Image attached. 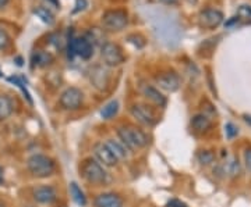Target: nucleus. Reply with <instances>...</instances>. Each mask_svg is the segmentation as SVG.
Returning a JSON list of instances; mask_svg holds the SVG:
<instances>
[{
    "label": "nucleus",
    "mask_w": 251,
    "mask_h": 207,
    "mask_svg": "<svg viewBox=\"0 0 251 207\" xmlns=\"http://www.w3.org/2000/svg\"><path fill=\"white\" fill-rule=\"evenodd\" d=\"M225 172H227L230 177H236L240 174V164L237 162V159H230L227 164L225 166Z\"/></svg>",
    "instance_id": "obj_23"
},
{
    "label": "nucleus",
    "mask_w": 251,
    "mask_h": 207,
    "mask_svg": "<svg viewBox=\"0 0 251 207\" xmlns=\"http://www.w3.org/2000/svg\"><path fill=\"white\" fill-rule=\"evenodd\" d=\"M3 182V168H1V166H0V184Z\"/></svg>",
    "instance_id": "obj_35"
},
{
    "label": "nucleus",
    "mask_w": 251,
    "mask_h": 207,
    "mask_svg": "<svg viewBox=\"0 0 251 207\" xmlns=\"http://www.w3.org/2000/svg\"><path fill=\"white\" fill-rule=\"evenodd\" d=\"M191 128L196 132H205L211 128V120L205 114H197L191 118Z\"/></svg>",
    "instance_id": "obj_17"
},
{
    "label": "nucleus",
    "mask_w": 251,
    "mask_h": 207,
    "mask_svg": "<svg viewBox=\"0 0 251 207\" xmlns=\"http://www.w3.org/2000/svg\"><path fill=\"white\" fill-rule=\"evenodd\" d=\"M70 195H72L73 200H74L78 206H87V198H85L84 192H82V189L78 186L77 182H72V184H70Z\"/></svg>",
    "instance_id": "obj_19"
},
{
    "label": "nucleus",
    "mask_w": 251,
    "mask_h": 207,
    "mask_svg": "<svg viewBox=\"0 0 251 207\" xmlns=\"http://www.w3.org/2000/svg\"><path fill=\"white\" fill-rule=\"evenodd\" d=\"M214 159H215V156L209 150H202V152L198 153V162L201 163V164H204V166L211 164V163L214 162Z\"/></svg>",
    "instance_id": "obj_24"
},
{
    "label": "nucleus",
    "mask_w": 251,
    "mask_h": 207,
    "mask_svg": "<svg viewBox=\"0 0 251 207\" xmlns=\"http://www.w3.org/2000/svg\"><path fill=\"white\" fill-rule=\"evenodd\" d=\"M237 18L244 21H251V6L243 4L237 9Z\"/></svg>",
    "instance_id": "obj_25"
},
{
    "label": "nucleus",
    "mask_w": 251,
    "mask_h": 207,
    "mask_svg": "<svg viewBox=\"0 0 251 207\" xmlns=\"http://www.w3.org/2000/svg\"><path fill=\"white\" fill-rule=\"evenodd\" d=\"M161 3H163V4H166V6H173V4H176L179 0H159Z\"/></svg>",
    "instance_id": "obj_31"
},
{
    "label": "nucleus",
    "mask_w": 251,
    "mask_h": 207,
    "mask_svg": "<svg viewBox=\"0 0 251 207\" xmlns=\"http://www.w3.org/2000/svg\"><path fill=\"white\" fill-rule=\"evenodd\" d=\"M100 56L103 63L108 67H116L125 62V54L123 50L120 49V46L112 42H106L100 47Z\"/></svg>",
    "instance_id": "obj_6"
},
{
    "label": "nucleus",
    "mask_w": 251,
    "mask_h": 207,
    "mask_svg": "<svg viewBox=\"0 0 251 207\" xmlns=\"http://www.w3.org/2000/svg\"><path fill=\"white\" fill-rule=\"evenodd\" d=\"M82 102H84V93L81 92V89L75 88V86H70L63 92L60 95V99L59 103L64 110H78L82 106Z\"/></svg>",
    "instance_id": "obj_7"
},
{
    "label": "nucleus",
    "mask_w": 251,
    "mask_h": 207,
    "mask_svg": "<svg viewBox=\"0 0 251 207\" xmlns=\"http://www.w3.org/2000/svg\"><path fill=\"white\" fill-rule=\"evenodd\" d=\"M168 207H187V205L184 202L179 200V199H172L171 202L168 203Z\"/></svg>",
    "instance_id": "obj_30"
},
{
    "label": "nucleus",
    "mask_w": 251,
    "mask_h": 207,
    "mask_svg": "<svg viewBox=\"0 0 251 207\" xmlns=\"http://www.w3.org/2000/svg\"><path fill=\"white\" fill-rule=\"evenodd\" d=\"M7 3H9V0H0V9H1V7H4Z\"/></svg>",
    "instance_id": "obj_33"
},
{
    "label": "nucleus",
    "mask_w": 251,
    "mask_h": 207,
    "mask_svg": "<svg viewBox=\"0 0 251 207\" xmlns=\"http://www.w3.org/2000/svg\"><path fill=\"white\" fill-rule=\"evenodd\" d=\"M244 163H246L247 170L251 172V149H246V152H244Z\"/></svg>",
    "instance_id": "obj_29"
},
{
    "label": "nucleus",
    "mask_w": 251,
    "mask_h": 207,
    "mask_svg": "<svg viewBox=\"0 0 251 207\" xmlns=\"http://www.w3.org/2000/svg\"><path fill=\"white\" fill-rule=\"evenodd\" d=\"M10 42L11 41H10L9 34L4 29L0 28V50H6L10 46Z\"/></svg>",
    "instance_id": "obj_26"
},
{
    "label": "nucleus",
    "mask_w": 251,
    "mask_h": 207,
    "mask_svg": "<svg viewBox=\"0 0 251 207\" xmlns=\"http://www.w3.org/2000/svg\"><path fill=\"white\" fill-rule=\"evenodd\" d=\"M143 95L145 96V99L148 100V102H151V103H153L155 106L163 107L166 104V98L155 86H151V85L143 86Z\"/></svg>",
    "instance_id": "obj_14"
},
{
    "label": "nucleus",
    "mask_w": 251,
    "mask_h": 207,
    "mask_svg": "<svg viewBox=\"0 0 251 207\" xmlns=\"http://www.w3.org/2000/svg\"><path fill=\"white\" fill-rule=\"evenodd\" d=\"M243 118H244V121H246L249 125H251V114H244V116H243Z\"/></svg>",
    "instance_id": "obj_32"
},
{
    "label": "nucleus",
    "mask_w": 251,
    "mask_h": 207,
    "mask_svg": "<svg viewBox=\"0 0 251 207\" xmlns=\"http://www.w3.org/2000/svg\"><path fill=\"white\" fill-rule=\"evenodd\" d=\"M94 154L103 167H115L117 166V157L110 152L108 146L105 144H97L94 146Z\"/></svg>",
    "instance_id": "obj_11"
},
{
    "label": "nucleus",
    "mask_w": 251,
    "mask_h": 207,
    "mask_svg": "<svg viewBox=\"0 0 251 207\" xmlns=\"http://www.w3.org/2000/svg\"><path fill=\"white\" fill-rule=\"evenodd\" d=\"M16 62H17V65H23V59L21 57H17Z\"/></svg>",
    "instance_id": "obj_34"
},
{
    "label": "nucleus",
    "mask_w": 251,
    "mask_h": 207,
    "mask_svg": "<svg viewBox=\"0 0 251 207\" xmlns=\"http://www.w3.org/2000/svg\"><path fill=\"white\" fill-rule=\"evenodd\" d=\"M53 62V57L46 52H42V50H36L32 54V63L38 65V67H46L49 64Z\"/></svg>",
    "instance_id": "obj_20"
},
{
    "label": "nucleus",
    "mask_w": 251,
    "mask_h": 207,
    "mask_svg": "<svg viewBox=\"0 0 251 207\" xmlns=\"http://www.w3.org/2000/svg\"><path fill=\"white\" fill-rule=\"evenodd\" d=\"M13 114V102L9 96L0 95V121L7 120Z\"/></svg>",
    "instance_id": "obj_18"
},
{
    "label": "nucleus",
    "mask_w": 251,
    "mask_h": 207,
    "mask_svg": "<svg viewBox=\"0 0 251 207\" xmlns=\"http://www.w3.org/2000/svg\"><path fill=\"white\" fill-rule=\"evenodd\" d=\"M0 207H3V206H0Z\"/></svg>",
    "instance_id": "obj_36"
},
{
    "label": "nucleus",
    "mask_w": 251,
    "mask_h": 207,
    "mask_svg": "<svg viewBox=\"0 0 251 207\" xmlns=\"http://www.w3.org/2000/svg\"><path fill=\"white\" fill-rule=\"evenodd\" d=\"M224 22L222 11L216 9H206L198 16V25L204 29H215Z\"/></svg>",
    "instance_id": "obj_9"
},
{
    "label": "nucleus",
    "mask_w": 251,
    "mask_h": 207,
    "mask_svg": "<svg viewBox=\"0 0 251 207\" xmlns=\"http://www.w3.org/2000/svg\"><path fill=\"white\" fill-rule=\"evenodd\" d=\"M91 82L94 83L95 88L103 89L108 85V72L102 67H95L91 72Z\"/></svg>",
    "instance_id": "obj_15"
},
{
    "label": "nucleus",
    "mask_w": 251,
    "mask_h": 207,
    "mask_svg": "<svg viewBox=\"0 0 251 207\" xmlns=\"http://www.w3.org/2000/svg\"><path fill=\"white\" fill-rule=\"evenodd\" d=\"M80 174L84 180L92 185H105L110 181L103 166L97 159H92V157H88L81 163Z\"/></svg>",
    "instance_id": "obj_1"
},
{
    "label": "nucleus",
    "mask_w": 251,
    "mask_h": 207,
    "mask_svg": "<svg viewBox=\"0 0 251 207\" xmlns=\"http://www.w3.org/2000/svg\"><path fill=\"white\" fill-rule=\"evenodd\" d=\"M117 111H119V102L112 100V102H109L108 104H105L103 108L100 110V116H102L103 120H110V118L116 116Z\"/></svg>",
    "instance_id": "obj_22"
},
{
    "label": "nucleus",
    "mask_w": 251,
    "mask_h": 207,
    "mask_svg": "<svg viewBox=\"0 0 251 207\" xmlns=\"http://www.w3.org/2000/svg\"><path fill=\"white\" fill-rule=\"evenodd\" d=\"M130 111H131V116H133L140 124H143V125L152 126L155 125L156 121H158V118L155 116L153 110L150 107L148 104H143V103L133 104L131 108H130Z\"/></svg>",
    "instance_id": "obj_8"
},
{
    "label": "nucleus",
    "mask_w": 251,
    "mask_h": 207,
    "mask_svg": "<svg viewBox=\"0 0 251 207\" xmlns=\"http://www.w3.org/2000/svg\"><path fill=\"white\" fill-rule=\"evenodd\" d=\"M34 14L36 17L39 18L42 22H45L48 25H53L54 24V16L52 14V11L46 7H42V6H38L34 9Z\"/></svg>",
    "instance_id": "obj_21"
},
{
    "label": "nucleus",
    "mask_w": 251,
    "mask_h": 207,
    "mask_svg": "<svg viewBox=\"0 0 251 207\" xmlns=\"http://www.w3.org/2000/svg\"><path fill=\"white\" fill-rule=\"evenodd\" d=\"M225 134H226V138L227 139H233L234 136H237L239 134V129H237V126L232 124V123H227L226 125H225Z\"/></svg>",
    "instance_id": "obj_27"
},
{
    "label": "nucleus",
    "mask_w": 251,
    "mask_h": 207,
    "mask_svg": "<svg viewBox=\"0 0 251 207\" xmlns=\"http://www.w3.org/2000/svg\"><path fill=\"white\" fill-rule=\"evenodd\" d=\"M117 136H119L120 142L128 149V152L143 149L148 145L147 134L144 132L143 129H140V128H137L134 125L120 126L117 129Z\"/></svg>",
    "instance_id": "obj_2"
},
{
    "label": "nucleus",
    "mask_w": 251,
    "mask_h": 207,
    "mask_svg": "<svg viewBox=\"0 0 251 207\" xmlns=\"http://www.w3.org/2000/svg\"><path fill=\"white\" fill-rule=\"evenodd\" d=\"M128 22V16L125 10H109L102 16V27L106 31H122Z\"/></svg>",
    "instance_id": "obj_5"
},
{
    "label": "nucleus",
    "mask_w": 251,
    "mask_h": 207,
    "mask_svg": "<svg viewBox=\"0 0 251 207\" xmlns=\"http://www.w3.org/2000/svg\"><path fill=\"white\" fill-rule=\"evenodd\" d=\"M67 54L70 59H73L74 56H78L82 60H88L94 54V43L87 36L70 38L67 43Z\"/></svg>",
    "instance_id": "obj_4"
},
{
    "label": "nucleus",
    "mask_w": 251,
    "mask_h": 207,
    "mask_svg": "<svg viewBox=\"0 0 251 207\" xmlns=\"http://www.w3.org/2000/svg\"><path fill=\"white\" fill-rule=\"evenodd\" d=\"M105 145H106L109 149H110V152L116 156L117 160H123V159L127 157V154H128V149H127L122 142H119V141H115V139H108V141L105 142Z\"/></svg>",
    "instance_id": "obj_16"
},
{
    "label": "nucleus",
    "mask_w": 251,
    "mask_h": 207,
    "mask_svg": "<svg viewBox=\"0 0 251 207\" xmlns=\"http://www.w3.org/2000/svg\"><path fill=\"white\" fill-rule=\"evenodd\" d=\"M88 7V1L87 0H75V4H74V9H73V13H80L82 10H85Z\"/></svg>",
    "instance_id": "obj_28"
},
{
    "label": "nucleus",
    "mask_w": 251,
    "mask_h": 207,
    "mask_svg": "<svg viewBox=\"0 0 251 207\" xmlns=\"http://www.w3.org/2000/svg\"><path fill=\"white\" fill-rule=\"evenodd\" d=\"M28 171L31 172L36 178H48L53 175L56 171L54 162L45 154H34L28 159L27 162Z\"/></svg>",
    "instance_id": "obj_3"
},
{
    "label": "nucleus",
    "mask_w": 251,
    "mask_h": 207,
    "mask_svg": "<svg viewBox=\"0 0 251 207\" xmlns=\"http://www.w3.org/2000/svg\"><path fill=\"white\" fill-rule=\"evenodd\" d=\"M32 196H34V200L39 205H52L57 199V192L50 185H42L34 189Z\"/></svg>",
    "instance_id": "obj_12"
},
{
    "label": "nucleus",
    "mask_w": 251,
    "mask_h": 207,
    "mask_svg": "<svg viewBox=\"0 0 251 207\" xmlns=\"http://www.w3.org/2000/svg\"><path fill=\"white\" fill-rule=\"evenodd\" d=\"M155 82L161 89L166 92H176L180 88V78L175 72H162L155 77Z\"/></svg>",
    "instance_id": "obj_10"
},
{
    "label": "nucleus",
    "mask_w": 251,
    "mask_h": 207,
    "mask_svg": "<svg viewBox=\"0 0 251 207\" xmlns=\"http://www.w3.org/2000/svg\"><path fill=\"white\" fill-rule=\"evenodd\" d=\"M94 205L95 207H123V199L116 193L106 192L98 195L94 200Z\"/></svg>",
    "instance_id": "obj_13"
}]
</instances>
